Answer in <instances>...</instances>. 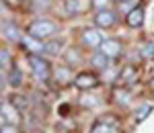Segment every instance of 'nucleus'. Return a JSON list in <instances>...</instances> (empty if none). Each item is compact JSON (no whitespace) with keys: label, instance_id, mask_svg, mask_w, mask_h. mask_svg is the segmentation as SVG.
<instances>
[{"label":"nucleus","instance_id":"1","mask_svg":"<svg viewBox=\"0 0 154 133\" xmlns=\"http://www.w3.org/2000/svg\"><path fill=\"white\" fill-rule=\"evenodd\" d=\"M27 31H29V35L45 41V39H49V37H54L58 33V27H56V23H51L48 19H37V21H33V23L29 25Z\"/></svg>","mask_w":154,"mask_h":133},{"label":"nucleus","instance_id":"2","mask_svg":"<svg viewBox=\"0 0 154 133\" xmlns=\"http://www.w3.org/2000/svg\"><path fill=\"white\" fill-rule=\"evenodd\" d=\"M29 66H31V72L35 76L37 80H41V82H45L49 78V64L41 55H35V53H29Z\"/></svg>","mask_w":154,"mask_h":133},{"label":"nucleus","instance_id":"3","mask_svg":"<svg viewBox=\"0 0 154 133\" xmlns=\"http://www.w3.org/2000/svg\"><path fill=\"white\" fill-rule=\"evenodd\" d=\"M21 45H23L29 53H35V55H41V53H45V43L41 41V39H37L33 35H25L21 37Z\"/></svg>","mask_w":154,"mask_h":133},{"label":"nucleus","instance_id":"4","mask_svg":"<svg viewBox=\"0 0 154 133\" xmlns=\"http://www.w3.org/2000/svg\"><path fill=\"white\" fill-rule=\"evenodd\" d=\"M117 21V16H115V12L109 10V8H101V10H97L95 14V25L99 29H109V27H113Z\"/></svg>","mask_w":154,"mask_h":133},{"label":"nucleus","instance_id":"5","mask_svg":"<svg viewBox=\"0 0 154 133\" xmlns=\"http://www.w3.org/2000/svg\"><path fill=\"white\" fill-rule=\"evenodd\" d=\"M97 84H99V80H97L95 74H91V72H80L74 76V86L80 88V90H91Z\"/></svg>","mask_w":154,"mask_h":133},{"label":"nucleus","instance_id":"6","mask_svg":"<svg viewBox=\"0 0 154 133\" xmlns=\"http://www.w3.org/2000/svg\"><path fill=\"white\" fill-rule=\"evenodd\" d=\"M103 41H105V39H103V35H101L97 29H86L82 33V43L91 49H101Z\"/></svg>","mask_w":154,"mask_h":133},{"label":"nucleus","instance_id":"7","mask_svg":"<svg viewBox=\"0 0 154 133\" xmlns=\"http://www.w3.org/2000/svg\"><path fill=\"white\" fill-rule=\"evenodd\" d=\"M121 41L119 39H105L103 41V45H101V51L109 55V58H117L119 53H121Z\"/></svg>","mask_w":154,"mask_h":133},{"label":"nucleus","instance_id":"8","mask_svg":"<svg viewBox=\"0 0 154 133\" xmlns=\"http://www.w3.org/2000/svg\"><path fill=\"white\" fill-rule=\"evenodd\" d=\"M125 23H128V27H131V29L142 27V23H144V8L142 6L131 8V10L128 12V16H125Z\"/></svg>","mask_w":154,"mask_h":133},{"label":"nucleus","instance_id":"9","mask_svg":"<svg viewBox=\"0 0 154 133\" xmlns=\"http://www.w3.org/2000/svg\"><path fill=\"white\" fill-rule=\"evenodd\" d=\"M2 37L6 41H21V33L17 29V25L11 21H2Z\"/></svg>","mask_w":154,"mask_h":133},{"label":"nucleus","instance_id":"10","mask_svg":"<svg viewBox=\"0 0 154 133\" xmlns=\"http://www.w3.org/2000/svg\"><path fill=\"white\" fill-rule=\"evenodd\" d=\"M109 60H111V58H109V55H105V53L99 49V51H95V53H93V58H91V64L95 66L97 70H105L107 66H109Z\"/></svg>","mask_w":154,"mask_h":133},{"label":"nucleus","instance_id":"11","mask_svg":"<svg viewBox=\"0 0 154 133\" xmlns=\"http://www.w3.org/2000/svg\"><path fill=\"white\" fill-rule=\"evenodd\" d=\"M2 123H17V111L12 105H6V102H2Z\"/></svg>","mask_w":154,"mask_h":133},{"label":"nucleus","instance_id":"12","mask_svg":"<svg viewBox=\"0 0 154 133\" xmlns=\"http://www.w3.org/2000/svg\"><path fill=\"white\" fill-rule=\"evenodd\" d=\"M138 53H140L142 60H152L154 58V41H144L140 45V49H138Z\"/></svg>","mask_w":154,"mask_h":133},{"label":"nucleus","instance_id":"13","mask_svg":"<svg viewBox=\"0 0 154 133\" xmlns=\"http://www.w3.org/2000/svg\"><path fill=\"white\" fill-rule=\"evenodd\" d=\"M8 82H11V86H21V82H23V74H21V70L17 68V66H12L11 72H8Z\"/></svg>","mask_w":154,"mask_h":133},{"label":"nucleus","instance_id":"14","mask_svg":"<svg viewBox=\"0 0 154 133\" xmlns=\"http://www.w3.org/2000/svg\"><path fill=\"white\" fill-rule=\"evenodd\" d=\"M56 80H58V82H70L72 80L70 68H58V70H56Z\"/></svg>","mask_w":154,"mask_h":133},{"label":"nucleus","instance_id":"15","mask_svg":"<svg viewBox=\"0 0 154 133\" xmlns=\"http://www.w3.org/2000/svg\"><path fill=\"white\" fill-rule=\"evenodd\" d=\"M60 49H62V41H49V43H45V53H49V55H58Z\"/></svg>","mask_w":154,"mask_h":133},{"label":"nucleus","instance_id":"16","mask_svg":"<svg viewBox=\"0 0 154 133\" xmlns=\"http://www.w3.org/2000/svg\"><path fill=\"white\" fill-rule=\"evenodd\" d=\"M66 10L70 12V14H78L82 8L78 6V0H66Z\"/></svg>","mask_w":154,"mask_h":133},{"label":"nucleus","instance_id":"17","mask_svg":"<svg viewBox=\"0 0 154 133\" xmlns=\"http://www.w3.org/2000/svg\"><path fill=\"white\" fill-rule=\"evenodd\" d=\"M150 111H152V107H150V105H144L142 111L138 109V115H136V119H138V121H144V119H146V115H148Z\"/></svg>","mask_w":154,"mask_h":133},{"label":"nucleus","instance_id":"18","mask_svg":"<svg viewBox=\"0 0 154 133\" xmlns=\"http://www.w3.org/2000/svg\"><path fill=\"white\" fill-rule=\"evenodd\" d=\"M0 61H2V70H6V68H8V61H11V55H8L6 49L0 51Z\"/></svg>","mask_w":154,"mask_h":133},{"label":"nucleus","instance_id":"19","mask_svg":"<svg viewBox=\"0 0 154 133\" xmlns=\"http://www.w3.org/2000/svg\"><path fill=\"white\" fill-rule=\"evenodd\" d=\"M115 96H117V102L123 105V107L130 102V94H128V92H115Z\"/></svg>","mask_w":154,"mask_h":133},{"label":"nucleus","instance_id":"20","mask_svg":"<svg viewBox=\"0 0 154 133\" xmlns=\"http://www.w3.org/2000/svg\"><path fill=\"white\" fill-rule=\"evenodd\" d=\"M2 133H17V127L12 123H2Z\"/></svg>","mask_w":154,"mask_h":133},{"label":"nucleus","instance_id":"21","mask_svg":"<svg viewBox=\"0 0 154 133\" xmlns=\"http://www.w3.org/2000/svg\"><path fill=\"white\" fill-rule=\"evenodd\" d=\"M107 2H109V0H93V4H95V6H99V10H101V8L105 6Z\"/></svg>","mask_w":154,"mask_h":133},{"label":"nucleus","instance_id":"22","mask_svg":"<svg viewBox=\"0 0 154 133\" xmlns=\"http://www.w3.org/2000/svg\"><path fill=\"white\" fill-rule=\"evenodd\" d=\"M68 60H78V53H74V51H70V53H68Z\"/></svg>","mask_w":154,"mask_h":133},{"label":"nucleus","instance_id":"23","mask_svg":"<svg viewBox=\"0 0 154 133\" xmlns=\"http://www.w3.org/2000/svg\"><path fill=\"white\" fill-rule=\"evenodd\" d=\"M115 2H119V4H123V2H128V0H115Z\"/></svg>","mask_w":154,"mask_h":133}]
</instances>
